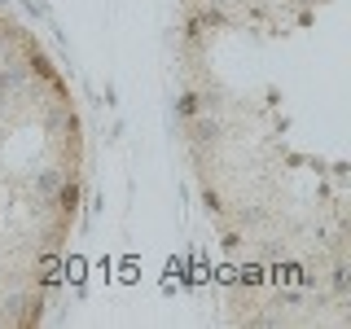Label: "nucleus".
Returning a JSON list of instances; mask_svg holds the SVG:
<instances>
[{
  "instance_id": "1",
  "label": "nucleus",
  "mask_w": 351,
  "mask_h": 329,
  "mask_svg": "<svg viewBox=\"0 0 351 329\" xmlns=\"http://www.w3.org/2000/svg\"><path fill=\"white\" fill-rule=\"evenodd\" d=\"M184 141L193 145V154H206L215 145H224V123H219V114H206V119H193L184 123Z\"/></svg>"
},
{
  "instance_id": "2",
  "label": "nucleus",
  "mask_w": 351,
  "mask_h": 329,
  "mask_svg": "<svg viewBox=\"0 0 351 329\" xmlns=\"http://www.w3.org/2000/svg\"><path fill=\"white\" fill-rule=\"evenodd\" d=\"M80 197H84L80 184H75V180H62V184H58V193H53V206H58V215L71 219L75 211H80Z\"/></svg>"
},
{
  "instance_id": "3",
  "label": "nucleus",
  "mask_w": 351,
  "mask_h": 329,
  "mask_svg": "<svg viewBox=\"0 0 351 329\" xmlns=\"http://www.w3.org/2000/svg\"><path fill=\"white\" fill-rule=\"evenodd\" d=\"M62 184V171L58 167H44V171H31V193L36 197H53Z\"/></svg>"
},
{
  "instance_id": "4",
  "label": "nucleus",
  "mask_w": 351,
  "mask_h": 329,
  "mask_svg": "<svg viewBox=\"0 0 351 329\" xmlns=\"http://www.w3.org/2000/svg\"><path fill=\"white\" fill-rule=\"evenodd\" d=\"M22 80H27V75H22V66H5V71H0V110H5V101L22 88Z\"/></svg>"
},
{
  "instance_id": "5",
  "label": "nucleus",
  "mask_w": 351,
  "mask_h": 329,
  "mask_svg": "<svg viewBox=\"0 0 351 329\" xmlns=\"http://www.w3.org/2000/svg\"><path fill=\"white\" fill-rule=\"evenodd\" d=\"M193 110H197V93H184V97H180V114H184V119H189V114H193Z\"/></svg>"
},
{
  "instance_id": "6",
  "label": "nucleus",
  "mask_w": 351,
  "mask_h": 329,
  "mask_svg": "<svg viewBox=\"0 0 351 329\" xmlns=\"http://www.w3.org/2000/svg\"><path fill=\"white\" fill-rule=\"evenodd\" d=\"M202 202H206V211H224V202H219V193H215V189H206V193H202Z\"/></svg>"
}]
</instances>
